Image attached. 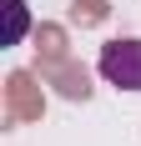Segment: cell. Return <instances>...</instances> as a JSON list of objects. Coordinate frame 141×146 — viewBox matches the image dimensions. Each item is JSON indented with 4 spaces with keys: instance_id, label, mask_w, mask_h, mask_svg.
I'll return each mask as SVG.
<instances>
[{
    "instance_id": "obj_1",
    "label": "cell",
    "mask_w": 141,
    "mask_h": 146,
    "mask_svg": "<svg viewBox=\"0 0 141 146\" xmlns=\"http://www.w3.org/2000/svg\"><path fill=\"white\" fill-rule=\"evenodd\" d=\"M96 71L106 76L111 86H121V91H141V40H136V35H126V40L101 45Z\"/></svg>"
},
{
    "instance_id": "obj_2",
    "label": "cell",
    "mask_w": 141,
    "mask_h": 146,
    "mask_svg": "<svg viewBox=\"0 0 141 146\" xmlns=\"http://www.w3.org/2000/svg\"><path fill=\"white\" fill-rule=\"evenodd\" d=\"M0 10H5V45H20L30 30V10L25 0H0Z\"/></svg>"
}]
</instances>
